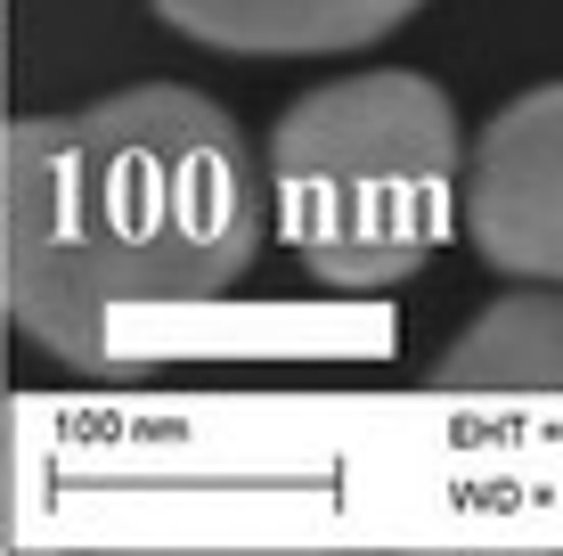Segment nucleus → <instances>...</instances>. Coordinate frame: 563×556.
I'll return each instance as SVG.
<instances>
[{"mask_svg":"<svg viewBox=\"0 0 563 556\" xmlns=\"http://www.w3.org/2000/svg\"><path fill=\"white\" fill-rule=\"evenodd\" d=\"M450 393H563V286H515L441 352Z\"/></svg>","mask_w":563,"mask_h":556,"instance_id":"5","label":"nucleus"},{"mask_svg":"<svg viewBox=\"0 0 563 556\" xmlns=\"http://www.w3.org/2000/svg\"><path fill=\"white\" fill-rule=\"evenodd\" d=\"M465 229L507 279L563 286V83L490 115L465 164Z\"/></svg>","mask_w":563,"mask_h":556,"instance_id":"3","label":"nucleus"},{"mask_svg":"<svg viewBox=\"0 0 563 556\" xmlns=\"http://www.w3.org/2000/svg\"><path fill=\"white\" fill-rule=\"evenodd\" d=\"M424 0H155L172 33L229 57H327L384 42L393 25H409Z\"/></svg>","mask_w":563,"mask_h":556,"instance_id":"4","label":"nucleus"},{"mask_svg":"<svg viewBox=\"0 0 563 556\" xmlns=\"http://www.w3.org/2000/svg\"><path fill=\"white\" fill-rule=\"evenodd\" d=\"M254 246V148L205 90L140 83L0 140V279L49 360L114 377L155 319L221 303Z\"/></svg>","mask_w":563,"mask_h":556,"instance_id":"1","label":"nucleus"},{"mask_svg":"<svg viewBox=\"0 0 563 556\" xmlns=\"http://www.w3.org/2000/svg\"><path fill=\"white\" fill-rule=\"evenodd\" d=\"M269 188L278 229L310 262V279L343 295L400 286L433 262L457 221V115L441 83L409 66L343 74L278 115Z\"/></svg>","mask_w":563,"mask_h":556,"instance_id":"2","label":"nucleus"}]
</instances>
